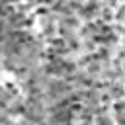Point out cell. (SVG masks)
<instances>
[{"mask_svg":"<svg viewBox=\"0 0 125 125\" xmlns=\"http://www.w3.org/2000/svg\"><path fill=\"white\" fill-rule=\"evenodd\" d=\"M111 111H113V119L117 125H125V100H119L115 104H111Z\"/></svg>","mask_w":125,"mask_h":125,"instance_id":"6da1fadb","label":"cell"}]
</instances>
